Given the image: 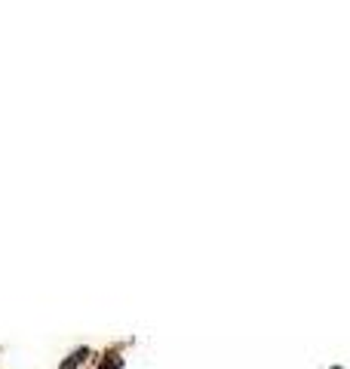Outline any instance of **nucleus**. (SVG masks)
Instances as JSON below:
<instances>
[{"instance_id": "nucleus-1", "label": "nucleus", "mask_w": 350, "mask_h": 369, "mask_svg": "<svg viewBox=\"0 0 350 369\" xmlns=\"http://www.w3.org/2000/svg\"><path fill=\"white\" fill-rule=\"evenodd\" d=\"M83 357H86V351H77V354L71 357V360H68V363H62V369H74L77 363H80V360H83Z\"/></svg>"}]
</instances>
